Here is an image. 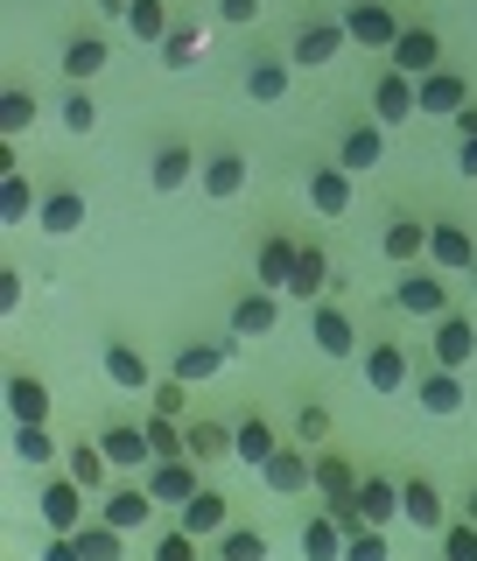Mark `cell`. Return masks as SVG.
Here are the masks:
<instances>
[{"label": "cell", "mask_w": 477, "mask_h": 561, "mask_svg": "<svg viewBox=\"0 0 477 561\" xmlns=\"http://www.w3.org/2000/svg\"><path fill=\"white\" fill-rule=\"evenodd\" d=\"M8 414L14 421H49V386L35 373H8Z\"/></svg>", "instance_id": "cell-35"}, {"label": "cell", "mask_w": 477, "mask_h": 561, "mask_svg": "<svg viewBox=\"0 0 477 561\" xmlns=\"http://www.w3.org/2000/svg\"><path fill=\"white\" fill-rule=\"evenodd\" d=\"M35 505H43V526H49V534H78V526H84V484L78 478H49Z\"/></svg>", "instance_id": "cell-6"}, {"label": "cell", "mask_w": 477, "mask_h": 561, "mask_svg": "<svg viewBox=\"0 0 477 561\" xmlns=\"http://www.w3.org/2000/svg\"><path fill=\"white\" fill-rule=\"evenodd\" d=\"M464 519H470V526H477V484H470V499H464Z\"/></svg>", "instance_id": "cell-59"}, {"label": "cell", "mask_w": 477, "mask_h": 561, "mask_svg": "<svg viewBox=\"0 0 477 561\" xmlns=\"http://www.w3.org/2000/svg\"><path fill=\"white\" fill-rule=\"evenodd\" d=\"M274 449H281V435H274V421H268V414H246L239 428H232V456H239L246 470H260Z\"/></svg>", "instance_id": "cell-26"}, {"label": "cell", "mask_w": 477, "mask_h": 561, "mask_svg": "<svg viewBox=\"0 0 477 561\" xmlns=\"http://www.w3.org/2000/svg\"><path fill=\"white\" fill-rule=\"evenodd\" d=\"M394 302L408 309V316H450V288H443L435 274H408V280L394 288Z\"/></svg>", "instance_id": "cell-28"}, {"label": "cell", "mask_w": 477, "mask_h": 561, "mask_svg": "<svg viewBox=\"0 0 477 561\" xmlns=\"http://www.w3.org/2000/svg\"><path fill=\"white\" fill-rule=\"evenodd\" d=\"M35 225H43L49 239H70V232H84V190H49L43 210H35Z\"/></svg>", "instance_id": "cell-24"}, {"label": "cell", "mask_w": 477, "mask_h": 561, "mask_svg": "<svg viewBox=\"0 0 477 561\" xmlns=\"http://www.w3.org/2000/svg\"><path fill=\"white\" fill-rule=\"evenodd\" d=\"M477 134V105H464V113H456V140H470Z\"/></svg>", "instance_id": "cell-57"}, {"label": "cell", "mask_w": 477, "mask_h": 561, "mask_svg": "<svg viewBox=\"0 0 477 561\" xmlns=\"http://www.w3.org/2000/svg\"><path fill=\"white\" fill-rule=\"evenodd\" d=\"M309 337H316L323 358H351V351H359V330H351V316L338 302H316L309 309Z\"/></svg>", "instance_id": "cell-10"}, {"label": "cell", "mask_w": 477, "mask_h": 561, "mask_svg": "<svg viewBox=\"0 0 477 561\" xmlns=\"http://www.w3.org/2000/svg\"><path fill=\"white\" fill-rule=\"evenodd\" d=\"M309 210L316 218H344L351 210V169H309Z\"/></svg>", "instance_id": "cell-22"}, {"label": "cell", "mask_w": 477, "mask_h": 561, "mask_svg": "<svg viewBox=\"0 0 477 561\" xmlns=\"http://www.w3.org/2000/svg\"><path fill=\"white\" fill-rule=\"evenodd\" d=\"M344 526L330 519V513H309L303 519V561H344Z\"/></svg>", "instance_id": "cell-32"}, {"label": "cell", "mask_w": 477, "mask_h": 561, "mask_svg": "<svg viewBox=\"0 0 477 561\" xmlns=\"http://www.w3.org/2000/svg\"><path fill=\"white\" fill-rule=\"evenodd\" d=\"M435 365H443V373H464V365L477 358V323H470V316H435Z\"/></svg>", "instance_id": "cell-5"}, {"label": "cell", "mask_w": 477, "mask_h": 561, "mask_svg": "<svg viewBox=\"0 0 477 561\" xmlns=\"http://www.w3.org/2000/svg\"><path fill=\"white\" fill-rule=\"evenodd\" d=\"M8 456H14V463H29V470L57 463V443H49V421H14V435H8Z\"/></svg>", "instance_id": "cell-29"}, {"label": "cell", "mask_w": 477, "mask_h": 561, "mask_svg": "<svg viewBox=\"0 0 477 561\" xmlns=\"http://www.w3.org/2000/svg\"><path fill=\"white\" fill-rule=\"evenodd\" d=\"M169 28H175L169 22V0H127V35H134V43H155V49H162Z\"/></svg>", "instance_id": "cell-37"}, {"label": "cell", "mask_w": 477, "mask_h": 561, "mask_svg": "<svg viewBox=\"0 0 477 561\" xmlns=\"http://www.w3.org/2000/svg\"><path fill=\"white\" fill-rule=\"evenodd\" d=\"M443 561H477V526H443Z\"/></svg>", "instance_id": "cell-50"}, {"label": "cell", "mask_w": 477, "mask_h": 561, "mask_svg": "<svg viewBox=\"0 0 477 561\" xmlns=\"http://www.w3.org/2000/svg\"><path fill=\"white\" fill-rule=\"evenodd\" d=\"M373 119H379V127H400V119H414V78L386 70V78L373 84Z\"/></svg>", "instance_id": "cell-25"}, {"label": "cell", "mask_w": 477, "mask_h": 561, "mask_svg": "<svg viewBox=\"0 0 477 561\" xmlns=\"http://www.w3.org/2000/svg\"><path fill=\"white\" fill-rule=\"evenodd\" d=\"M253 14H260V0H218V22L225 28H246Z\"/></svg>", "instance_id": "cell-53"}, {"label": "cell", "mask_w": 477, "mask_h": 561, "mask_svg": "<svg viewBox=\"0 0 477 561\" xmlns=\"http://www.w3.org/2000/svg\"><path fill=\"white\" fill-rule=\"evenodd\" d=\"M386 70H400V78H429V70H443V43H435V28H400L394 49H386Z\"/></svg>", "instance_id": "cell-2"}, {"label": "cell", "mask_w": 477, "mask_h": 561, "mask_svg": "<svg viewBox=\"0 0 477 561\" xmlns=\"http://www.w3.org/2000/svg\"><path fill=\"white\" fill-rule=\"evenodd\" d=\"M35 561H84V554H78V540H70V534H49V548L35 554Z\"/></svg>", "instance_id": "cell-55"}, {"label": "cell", "mask_w": 477, "mask_h": 561, "mask_svg": "<svg viewBox=\"0 0 477 561\" xmlns=\"http://www.w3.org/2000/svg\"><path fill=\"white\" fill-rule=\"evenodd\" d=\"M140 484H148V499L155 505H183V499H197V456H169V463H148L140 470Z\"/></svg>", "instance_id": "cell-3"}, {"label": "cell", "mask_w": 477, "mask_h": 561, "mask_svg": "<svg viewBox=\"0 0 477 561\" xmlns=\"http://www.w3.org/2000/svg\"><path fill=\"white\" fill-rule=\"evenodd\" d=\"M400 519H408L414 526V534H443V491H435L429 478H408V484H400Z\"/></svg>", "instance_id": "cell-14"}, {"label": "cell", "mask_w": 477, "mask_h": 561, "mask_svg": "<svg viewBox=\"0 0 477 561\" xmlns=\"http://www.w3.org/2000/svg\"><path fill=\"white\" fill-rule=\"evenodd\" d=\"M309 478H316V456H309V449H274L268 463H260V484H268V491H281V499L309 491Z\"/></svg>", "instance_id": "cell-11"}, {"label": "cell", "mask_w": 477, "mask_h": 561, "mask_svg": "<svg viewBox=\"0 0 477 561\" xmlns=\"http://www.w3.org/2000/svg\"><path fill=\"white\" fill-rule=\"evenodd\" d=\"M140 428H148V449H155V463H169V456H190V435H183V421H169V414H148Z\"/></svg>", "instance_id": "cell-43"}, {"label": "cell", "mask_w": 477, "mask_h": 561, "mask_svg": "<svg viewBox=\"0 0 477 561\" xmlns=\"http://www.w3.org/2000/svg\"><path fill=\"white\" fill-rule=\"evenodd\" d=\"M105 57H113L105 35H70V43H64V78L70 84H92L99 70H105Z\"/></svg>", "instance_id": "cell-30"}, {"label": "cell", "mask_w": 477, "mask_h": 561, "mask_svg": "<svg viewBox=\"0 0 477 561\" xmlns=\"http://www.w3.org/2000/svg\"><path fill=\"white\" fill-rule=\"evenodd\" d=\"M295 435H303V449L323 443V435H330V414L323 408H303V414H295Z\"/></svg>", "instance_id": "cell-52"}, {"label": "cell", "mask_w": 477, "mask_h": 561, "mask_svg": "<svg viewBox=\"0 0 477 561\" xmlns=\"http://www.w3.org/2000/svg\"><path fill=\"white\" fill-rule=\"evenodd\" d=\"M379 253L394 260V267H414V260L429 253V225H421V218H394V225H386V239H379Z\"/></svg>", "instance_id": "cell-31"}, {"label": "cell", "mask_w": 477, "mask_h": 561, "mask_svg": "<svg viewBox=\"0 0 477 561\" xmlns=\"http://www.w3.org/2000/svg\"><path fill=\"white\" fill-rule=\"evenodd\" d=\"M155 513V499H148V484H113L105 491V505H99V519L105 526H120V534H140Z\"/></svg>", "instance_id": "cell-16"}, {"label": "cell", "mask_w": 477, "mask_h": 561, "mask_svg": "<svg viewBox=\"0 0 477 561\" xmlns=\"http://www.w3.org/2000/svg\"><path fill=\"white\" fill-rule=\"evenodd\" d=\"M309 484L323 491V499H351V491H359V478H351L344 456H316V478H309Z\"/></svg>", "instance_id": "cell-46"}, {"label": "cell", "mask_w": 477, "mask_h": 561, "mask_svg": "<svg viewBox=\"0 0 477 561\" xmlns=\"http://www.w3.org/2000/svg\"><path fill=\"white\" fill-rule=\"evenodd\" d=\"M175 526H183L190 540H218L232 519H225V499H218V491H197V499H183V505H175Z\"/></svg>", "instance_id": "cell-20"}, {"label": "cell", "mask_w": 477, "mask_h": 561, "mask_svg": "<svg viewBox=\"0 0 477 561\" xmlns=\"http://www.w3.org/2000/svg\"><path fill=\"white\" fill-rule=\"evenodd\" d=\"M344 561H394V548H386L379 526H359V534L344 540Z\"/></svg>", "instance_id": "cell-48"}, {"label": "cell", "mask_w": 477, "mask_h": 561, "mask_svg": "<svg viewBox=\"0 0 477 561\" xmlns=\"http://www.w3.org/2000/svg\"><path fill=\"white\" fill-rule=\"evenodd\" d=\"M29 127H35V99H29V92H0V140L14 148Z\"/></svg>", "instance_id": "cell-45"}, {"label": "cell", "mask_w": 477, "mask_h": 561, "mask_svg": "<svg viewBox=\"0 0 477 561\" xmlns=\"http://www.w3.org/2000/svg\"><path fill=\"white\" fill-rule=\"evenodd\" d=\"M288 274H295V239L268 232V239H260V253H253V288L288 295Z\"/></svg>", "instance_id": "cell-13"}, {"label": "cell", "mask_w": 477, "mask_h": 561, "mask_svg": "<svg viewBox=\"0 0 477 561\" xmlns=\"http://www.w3.org/2000/svg\"><path fill=\"white\" fill-rule=\"evenodd\" d=\"M456 175H470V183H477V134L456 140Z\"/></svg>", "instance_id": "cell-56"}, {"label": "cell", "mask_w": 477, "mask_h": 561, "mask_svg": "<svg viewBox=\"0 0 477 561\" xmlns=\"http://www.w3.org/2000/svg\"><path fill=\"white\" fill-rule=\"evenodd\" d=\"M365 386H373V393H400V386H408V351L400 344H365Z\"/></svg>", "instance_id": "cell-27"}, {"label": "cell", "mask_w": 477, "mask_h": 561, "mask_svg": "<svg viewBox=\"0 0 477 561\" xmlns=\"http://www.w3.org/2000/svg\"><path fill=\"white\" fill-rule=\"evenodd\" d=\"M274 323H281V295L253 288V295H239V302H232V344H253V337H268Z\"/></svg>", "instance_id": "cell-12"}, {"label": "cell", "mask_w": 477, "mask_h": 561, "mask_svg": "<svg viewBox=\"0 0 477 561\" xmlns=\"http://www.w3.org/2000/svg\"><path fill=\"white\" fill-rule=\"evenodd\" d=\"M344 43H351L344 22H303V28H295V43H288V64L316 70V64H330V57H338Z\"/></svg>", "instance_id": "cell-9"}, {"label": "cell", "mask_w": 477, "mask_h": 561, "mask_svg": "<svg viewBox=\"0 0 477 561\" xmlns=\"http://www.w3.org/2000/svg\"><path fill=\"white\" fill-rule=\"evenodd\" d=\"M288 295H295V302H303V309H316V302H323V295H330V253H323V245H295V274H288Z\"/></svg>", "instance_id": "cell-8"}, {"label": "cell", "mask_w": 477, "mask_h": 561, "mask_svg": "<svg viewBox=\"0 0 477 561\" xmlns=\"http://www.w3.org/2000/svg\"><path fill=\"white\" fill-rule=\"evenodd\" d=\"M92 127H99V99L84 92V84H70V92H64V134H78V140H84Z\"/></svg>", "instance_id": "cell-47"}, {"label": "cell", "mask_w": 477, "mask_h": 561, "mask_svg": "<svg viewBox=\"0 0 477 561\" xmlns=\"http://www.w3.org/2000/svg\"><path fill=\"white\" fill-rule=\"evenodd\" d=\"M344 35H351V43H365V49H394L400 14L386 8V0H344Z\"/></svg>", "instance_id": "cell-1"}, {"label": "cell", "mask_w": 477, "mask_h": 561, "mask_svg": "<svg viewBox=\"0 0 477 561\" xmlns=\"http://www.w3.org/2000/svg\"><path fill=\"white\" fill-rule=\"evenodd\" d=\"M225 358H232V337H225V344H183V351H175V379H183V386H197V379L218 373Z\"/></svg>", "instance_id": "cell-36"}, {"label": "cell", "mask_w": 477, "mask_h": 561, "mask_svg": "<svg viewBox=\"0 0 477 561\" xmlns=\"http://www.w3.org/2000/svg\"><path fill=\"white\" fill-rule=\"evenodd\" d=\"M197 57H204V28H197V22H175V28L162 35V64H169V70H190Z\"/></svg>", "instance_id": "cell-42"}, {"label": "cell", "mask_w": 477, "mask_h": 561, "mask_svg": "<svg viewBox=\"0 0 477 561\" xmlns=\"http://www.w3.org/2000/svg\"><path fill=\"white\" fill-rule=\"evenodd\" d=\"M211 554H218V561H268V534H253V526H225Z\"/></svg>", "instance_id": "cell-44"}, {"label": "cell", "mask_w": 477, "mask_h": 561, "mask_svg": "<svg viewBox=\"0 0 477 561\" xmlns=\"http://www.w3.org/2000/svg\"><path fill=\"white\" fill-rule=\"evenodd\" d=\"M99 8H105V14H120V22H127V0H99Z\"/></svg>", "instance_id": "cell-58"}, {"label": "cell", "mask_w": 477, "mask_h": 561, "mask_svg": "<svg viewBox=\"0 0 477 561\" xmlns=\"http://www.w3.org/2000/svg\"><path fill=\"white\" fill-rule=\"evenodd\" d=\"M197 169H204V162H197V148H190V140H169V148H155V162H148V183L169 197V190H183Z\"/></svg>", "instance_id": "cell-19"}, {"label": "cell", "mask_w": 477, "mask_h": 561, "mask_svg": "<svg viewBox=\"0 0 477 561\" xmlns=\"http://www.w3.org/2000/svg\"><path fill=\"white\" fill-rule=\"evenodd\" d=\"M183 435H190V456H197V463L232 456V428H225V421H183Z\"/></svg>", "instance_id": "cell-41"}, {"label": "cell", "mask_w": 477, "mask_h": 561, "mask_svg": "<svg viewBox=\"0 0 477 561\" xmlns=\"http://www.w3.org/2000/svg\"><path fill=\"white\" fill-rule=\"evenodd\" d=\"M351 505H359L365 526H379V534H386V519H400V478H365L359 491H351Z\"/></svg>", "instance_id": "cell-23"}, {"label": "cell", "mask_w": 477, "mask_h": 561, "mask_svg": "<svg viewBox=\"0 0 477 561\" xmlns=\"http://www.w3.org/2000/svg\"><path fill=\"white\" fill-rule=\"evenodd\" d=\"M197 183H204V197H211V204L239 197V190H246V154H239V148H218V154H211V162L197 169Z\"/></svg>", "instance_id": "cell-21"}, {"label": "cell", "mask_w": 477, "mask_h": 561, "mask_svg": "<svg viewBox=\"0 0 477 561\" xmlns=\"http://www.w3.org/2000/svg\"><path fill=\"white\" fill-rule=\"evenodd\" d=\"M105 470H113V463H105L99 443H70L64 449V478H78L84 491H105Z\"/></svg>", "instance_id": "cell-39"}, {"label": "cell", "mask_w": 477, "mask_h": 561, "mask_svg": "<svg viewBox=\"0 0 477 561\" xmlns=\"http://www.w3.org/2000/svg\"><path fill=\"white\" fill-rule=\"evenodd\" d=\"M70 540H78L84 561H120V554H127V534H120V526H105V519H84Z\"/></svg>", "instance_id": "cell-38"}, {"label": "cell", "mask_w": 477, "mask_h": 561, "mask_svg": "<svg viewBox=\"0 0 477 561\" xmlns=\"http://www.w3.org/2000/svg\"><path fill=\"white\" fill-rule=\"evenodd\" d=\"M29 210H43V197L29 190V175H22V169H0V218H8V225H22Z\"/></svg>", "instance_id": "cell-40"}, {"label": "cell", "mask_w": 477, "mask_h": 561, "mask_svg": "<svg viewBox=\"0 0 477 561\" xmlns=\"http://www.w3.org/2000/svg\"><path fill=\"white\" fill-rule=\"evenodd\" d=\"M183 393H190V386H183V379H175V373H169V379H155V414H169V421H183Z\"/></svg>", "instance_id": "cell-51"}, {"label": "cell", "mask_w": 477, "mask_h": 561, "mask_svg": "<svg viewBox=\"0 0 477 561\" xmlns=\"http://www.w3.org/2000/svg\"><path fill=\"white\" fill-rule=\"evenodd\" d=\"M470 105V84L456 78V70H429V78L414 84V113H429V119H456Z\"/></svg>", "instance_id": "cell-4"}, {"label": "cell", "mask_w": 477, "mask_h": 561, "mask_svg": "<svg viewBox=\"0 0 477 561\" xmlns=\"http://www.w3.org/2000/svg\"><path fill=\"white\" fill-rule=\"evenodd\" d=\"M429 260H435L443 274H470V267H477V239H470L456 218H435V225H429Z\"/></svg>", "instance_id": "cell-7"}, {"label": "cell", "mask_w": 477, "mask_h": 561, "mask_svg": "<svg viewBox=\"0 0 477 561\" xmlns=\"http://www.w3.org/2000/svg\"><path fill=\"white\" fill-rule=\"evenodd\" d=\"M211 561H218V554H211Z\"/></svg>", "instance_id": "cell-60"}, {"label": "cell", "mask_w": 477, "mask_h": 561, "mask_svg": "<svg viewBox=\"0 0 477 561\" xmlns=\"http://www.w3.org/2000/svg\"><path fill=\"white\" fill-rule=\"evenodd\" d=\"M379 154H386V127H379V119H359V127L338 140V169H351V175L379 169Z\"/></svg>", "instance_id": "cell-18"}, {"label": "cell", "mask_w": 477, "mask_h": 561, "mask_svg": "<svg viewBox=\"0 0 477 561\" xmlns=\"http://www.w3.org/2000/svg\"><path fill=\"white\" fill-rule=\"evenodd\" d=\"M14 309H22V274L0 267V316H14Z\"/></svg>", "instance_id": "cell-54"}, {"label": "cell", "mask_w": 477, "mask_h": 561, "mask_svg": "<svg viewBox=\"0 0 477 561\" xmlns=\"http://www.w3.org/2000/svg\"><path fill=\"white\" fill-rule=\"evenodd\" d=\"M246 99H253V105L288 99V57H253V64H246Z\"/></svg>", "instance_id": "cell-33"}, {"label": "cell", "mask_w": 477, "mask_h": 561, "mask_svg": "<svg viewBox=\"0 0 477 561\" xmlns=\"http://www.w3.org/2000/svg\"><path fill=\"white\" fill-rule=\"evenodd\" d=\"M197 548H204V540H190V534H183V526H169V534H162V540H155V561H204Z\"/></svg>", "instance_id": "cell-49"}, {"label": "cell", "mask_w": 477, "mask_h": 561, "mask_svg": "<svg viewBox=\"0 0 477 561\" xmlns=\"http://www.w3.org/2000/svg\"><path fill=\"white\" fill-rule=\"evenodd\" d=\"M105 379H113L120 393H155L148 358H140V344H127V337H113V344H105Z\"/></svg>", "instance_id": "cell-17"}, {"label": "cell", "mask_w": 477, "mask_h": 561, "mask_svg": "<svg viewBox=\"0 0 477 561\" xmlns=\"http://www.w3.org/2000/svg\"><path fill=\"white\" fill-rule=\"evenodd\" d=\"M421 414H464V379L456 373H443V365H435V373H421Z\"/></svg>", "instance_id": "cell-34"}, {"label": "cell", "mask_w": 477, "mask_h": 561, "mask_svg": "<svg viewBox=\"0 0 477 561\" xmlns=\"http://www.w3.org/2000/svg\"><path fill=\"white\" fill-rule=\"evenodd\" d=\"M99 449H105V463H113V470H148L155 463L148 428H134V421H113V428L99 435Z\"/></svg>", "instance_id": "cell-15"}]
</instances>
